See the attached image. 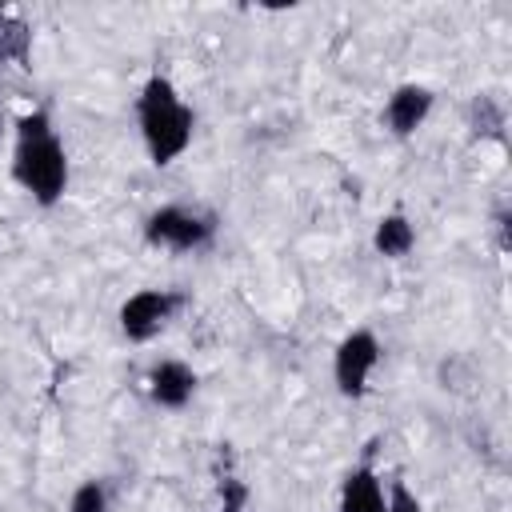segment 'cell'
Returning <instances> with one entry per match:
<instances>
[{"label":"cell","mask_w":512,"mask_h":512,"mask_svg":"<svg viewBox=\"0 0 512 512\" xmlns=\"http://www.w3.org/2000/svg\"><path fill=\"white\" fill-rule=\"evenodd\" d=\"M340 512H384V492H380V480L360 468L344 480V492H340Z\"/></svg>","instance_id":"obj_8"},{"label":"cell","mask_w":512,"mask_h":512,"mask_svg":"<svg viewBox=\"0 0 512 512\" xmlns=\"http://www.w3.org/2000/svg\"><path fill=\"white\" fill-rule=\"evenodd\" d=\"M28 44H32V32L24 20H0V60H28Z\"/></svg>","instance_id":"obj_10"},{"label":"cell","mask_w":512,"mask_h":512,"mask_svg":"<svg viewBox=\"0 0 512 512\" xmlns=\"http://www.w3.org/2000/svg\"><path fill=\"white\" fill-rule=\"evenodd\" d=\"M68 512H108V496H104V484H96V480L80 484V488L72 492V504H68Z\"/></svg>","instance_id":"obj_12"},{"label":"cell","mask_w":512,"mask_h":512,"mask_svg":"<svg viewBox=\"0 0 512 512\" xmlns=\"http://www.w3.org/2000/svg\"><path fill=\"white\" fill-rule=\"evenodd\" d=\"M380 360V344L372 332H352L340 348H336V384L344 396H360L368 384V372Z\"/></svg>","instance_id":"obj_5"},{"label":"cell","mask_w":512,"mask_h":512,"mask_svg":"<svg viewBox=\"0 0 512 512\" xmlns=\"http://www.w3.org/2000/svg\"><path fill=\"white\" fill-rule=\"evenodd\" d=\"M472 128H476V136H492V140L504 136V112H500V104L492 96H476L472 100Z\"/></svg>","instance_id":"obj_11"},{"label":"cell","mask_w":512,"mask_h":512,"mask_svg":"<svg viewBox=\"0 0 512 512\" xmlns=\"http://www.w3.org/2000/svg\"><path fill=\"white\" fill-rule=\"evenodd\" d=\"M372 244H376L380 256H404V252L416 244V232H412V224H408L404 216H384V220L376 224Z\"/></svg>","instance_id":"obj_9"},{"label":"cell","mask_w":512,"mask_h":512,"mask_svg":"<svg viewBox=\"0 0 512 512\" xmlns=\"http://www.w3.org/2000/svg\"><path fill=\"white\" fill-rule=\"evenodd\" d=\"M220 496H224V508H220V512H240V508H244V500H248V488H244L240 480H232V476H228V480L220 484Z\"/></svg>","instance_id":"obj_13"},{"label":"cell","mask_w":512,"mask_h":512,"mask_svg":"<svg viewBox=\"0 0 512 512\" xmlns=\"http://www.w3.org/2000/svg\"><path fill=\"white\" fill-rule=\"evenodd\" d=\"M180 304H184L180 292H136L120 308V328L128 340H152Z\"/></svg>","instance_id":"obj_4"},{"label":"cell","mask_w":512,"mask_h":512,"mask_svg":"<svg viewBox=\"0 0 512 512\" xmlns=\"http://www.w3.org/2000/svg\"><path fill=\"white\" fill-rule=\"evenodd\" d=\"M388 512H420L416 496H412V492H408V488H404L400 480L392 484V508H388Z\"/></svg>","instance_id":"obj_14"},{"label":"cell","mask_w":512,"mask_h":512,"mask_svg":"<svg viewBox=\"0 0 512 512\" xmlns=\"http://www.w3.org/2000/svg\"><path fill=\"white\" fill-rule=\"evenodd\" d=\"M148 384H152V400L160 408H180V404H188V396L196 388V372L188 364H180V360H160L152 368Z\"/></svg>","instance_id":"obj_7"},{"label":"cell","mask_w":512,"mask_h":512,"mask_svg":"<svg viewBox=\"0 0 512 512\" xmlns=\"http://www.w3.org/2000/svg\"><path fill=\"white\" fill-rule=\"evenodd\" d=\"M136 112H140V132H144V144H148L152 160L172 164L192 140V108L180 104L176 88L164 76H152L140 92Z\"/></svg>","instance_id":"obj_2"},{"label":"cell","mask_w":512,"mask_h":512,"mask_svg":"<svg viewBox=\"0 0 512 512\" xmlns=\"http://www.w3.org/2000/svg\"><path fill=\"white\" fill-rule=\"evenodd\" d=\"M0 132H4V112H0Z\"/></svg>","instance_id":"obj_15"},{"label":"cell","mask_w":512,"mask_h":512,"mask_svg":"<svg viewBox=\"0 0 512 512\" xmlns=\"http://www.w3.org/2000/svg\"><path fill=\"white\" fill-rule=\"evenodd\" d=\"M212 228H216L212 216H196L188 208L168 204V208L148 216L144 232H148L152 244H164V248H176V252H192V248H204L212 240Z\"/></svg>","instance_id":"obj_3"},{"label":"cell","mask_w":512,"mask_h":512,"mask_svg":"<svg viewBox=\"0 0 512 512\" xmlns=\"http://www.w3.org/2000/svg\"><path fill=\"white\" fill-rule=\"evenodd\" d=\"M12 176L40 200V204H56L64 196L68 184V160L60 140L48 128L44 112H32L20 120V144H16V160H12Z\"/></svg>","instance_id":"obj_1"},{"label":"cell","mask_w":512,"mask_h":512,"mask_svg":"<svg viewBox=\"0 0 512 512\" xmlns=\"http://www.w3.org/2000/svg\"><path fill=\"white\" fill-rule=\"evenodd\" d=\"M428 108H432V92L420 88V84H404V88L392 92V100H388V108H384V120H388V128H392L396 136H412V132L424 124Z\"/></svg>","instance_id":"obj_6"},{"label":"cell","mask_w":512,"mask_h":512,"mask_svg":"<svg viewBox=\"0 0 512 512\" xmlns=\"http://www.w3.org/2000/svg\"><path fill=\"white\" fill-rule=\"evenodd\" d=\"M0 20H4V8H0Z\"/></svg>","instance_id":"obj_16"}]
</instances>
